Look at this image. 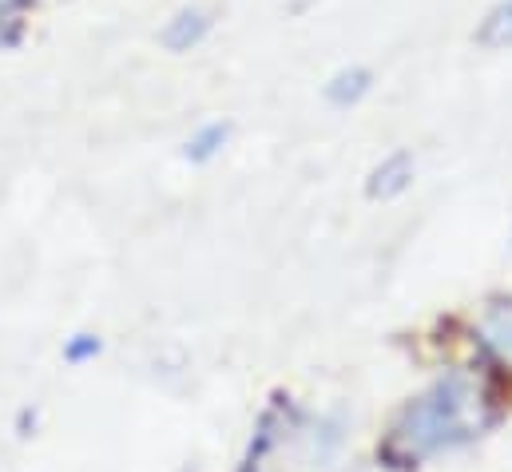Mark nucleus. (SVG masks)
I'll list each match as a JSON object with an SVG mask.
<instances>
[{
  "instance_id": "7ed1b4c3",
  "label": "nucleus",
  "mask_w": 512,
  "mask_h": 472,
  "mask_svg": "<svg viewBox=\"0 0 512 472\" xmlns=\"http://www.w3.org/2000/svg\"><path fill=\"white\" fill-rule=\"evenodd\" d=\"M409 187H413V155H409V151L385 155L382 163L370 171V183H366L370 199H397V195H405Z\"/></svg>"
},
{
  "instance_id": "423d86ee",
  "label": "nucleus",
  "mask_w": 512,
  "mask_h": 472,
  "mask_svg": "<svg viewBox=\"0 0 512 472\" xmlns=\"http://www.w3.org/2000/svg\"><path fill=\"white\" fill-rule=\"evenodd\" d=\"M473 40H477L481 48H489V52L512 48V0H497V4L481 16Z\"/></svg>"
},
{
  "instance_id": "6e6552de",
  "label": "nucleus",
  "mask_w": 512,
  "mask_h": 472,
  "mask_svg": "<svg viewBox=\"0 0 512 472\" xmlns=\"http://www.w3.org/2000/svg\"><path fill=\"white\" fill-rule=\"evenodd\" d=\"M88 354H100V342H96V338H88V342H72V350H68L72 361H80V357H88Z\"/></svg>"
},
{
  "instance_id": "20e7f679",
  "label": "nucleus",
  "mask_w": 512,
  "mask_h": 472,
  "mask_svg": "<svg viewBox=\"0 0 512 472\" xmlns=\"http://www.w3.org/2000/svg\"><path fill=\"white\" fill-rule=\"evenodd\" d=\"M370 88H374L370 68L350 64V68H342V72L330 76V84H326V100H330L334 108H354V104H362V100L370 96Z\"/></svg>"
},
{
  "instance_id": "f257e3e1",
  "label": "nucleus",
  "mask_w": 512,
  "mask_h": 472,
  "mask_svg": "<svg viewBox=\"0 0 512 472\" xmlns=\"http://www.w3.org/2000/svg\"><path fill=\"white\" fill-rule=\"evenodd\" d=\"M493 425H497V405L489 389L469 373H449L401 405V413L389 425L382 457L397 469H417L433 457L481 441Z\"/></svg>"
},
{
  "instance_id": "0eeeda50",
  "label": "nucleus",
  "mask_w": 512,
  "mask_h": 472,
  "mask_svg": "<svg viewBox=\"0 0 512 472\" xmlns=\"http://www.w3.org/2000/svg\"><path fill=\"white\" fill-rule=\"evenodd\" d=\"M227 139H231V127H227V123H203V127L187 139V159H191V163H207V159H215V155L227 147Z\"/></svg>"
},
{
  "instance_id": "f03ea898",
  "label": "nucleus",
  "mask_w": 512,
  "mask_h": 472,
  "mask_svg": "<svg viewBox=\"0 0 512 472\" xmlns=\"http://www.w3.org/2000/svg\"><path fill=\"white\" fill-rule=\"evenodd\" d=\"M207 32H211V12L199 8V4H187V8H179V12L167 20V28L159 32V40H163L171 52H191V48H199V44L207 40Z\"/></svg>"
},
{
  "instance_id": "39448f33",
  "label": "nucleus",
  "mask_w": 512,
  "mask_h": 472,
  "mask_svg": "<svg viewBox=\"0 0 512 472\" xmlns=\"http://www.w3.org/2000/svg\"><path fill=\"white\" fill-rule=\"evenodd\" d=\"M477 338H481V346L489 350L493 357H501V361H512V302H501V306H493L485 318H481V326H477Z\"/></svg>"
}]
</instances>
